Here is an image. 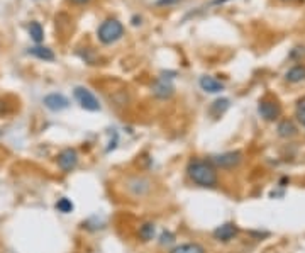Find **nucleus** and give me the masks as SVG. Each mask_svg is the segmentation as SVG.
Listing matches in <instances>:
<instances>
[{
  "mask_svg": "<svg viewBox=\"0 0 305 253\" xmlns=\"http://www.w3.org/2000/svg\"><path fill=\"white\" fill-rule=\"evenodd\" d=\"M187 173L190 180L200 185V187H215L217 182H219L215 168L204 160H192L187 167Z\"/></svg>",
  "mask_w": 305,
  "mask_h": 253,
  "instance_id": "nucleus-1",
  "label": "nucleus"
},
{
  "mask_svg": "<svg viewBox=\"0 0 305 253\" xmlns=\"http://www.w3.org/2000/svg\"><path fill=\"white\" fill-rule=\"evenodd\" d=\"M99 41L103 44H114L124 36V26L117 19H105L97 31Z\"/></svg>",
  "mask_w": 305,
  "mask_h": 253,
  "instance_id": "nucleus-2",
  "label": "nucleus"
},
{
  "mask_svg": "<svg viewBox=\"0 0 305 253\" xmlns=\"http://www.w3.org/2000/svg\"><path fill=\"white\" fill-rule=\"evenodd\" d=\"M242 162V153L241 151H226L220 155H214L209 158V163L214 168H222V170H232L239 167Z\"/></svg>",
  "mask_w": 305,
  "mask_h": 253,
  "instance_id": "nucleus-3",
  "label": "nucleus"
},
{
  "mask_svg": "<svg viewBox=\"0 0 305 253\" xmlns=\"http://www.w3.org/2000/svg\"><path fill=\"white\" fill-rule=\"evenodd\" d=\"M73 95H75V99L80 104L81 109L90 111V112L100 111V102H99V99H97V97L92 94L89 89H85V87H75Z\"/></svg>",
  "mask_w": 305,
  "mask_h": 253,
  "instance_id": "nucleus-4",
  "label": "nucleus"
},
{
  "mask_svg": "<svg viewBox=\"0 0 305 253\" xmlns=\"http://www.w3.org/2000/svg\"><path fill=\"white\" fill-rule=\"evenodd\" d=\"M258 112L265 121H276L282 116V107L276 100H261L258 104Z\"/></svg>",
  "mask_w": 305,
  "mask_h": 253,
  "instance_id": "nucleus-5",
  "label": "nucleus"
},
{
  "mask_svg": "<svg viewBox=\"0 0 305 253\" xmlns=\"http://www.w3.org/2000/svg\"><path fill=\"white\" fill-rule=\"evenodd\" d=\"M126 189L134 197H143V195H146L151 190V182L144 177H131L127 180Z\"/></svg>",
  "mask_w": 305,
  "mask_h": 253,
  "instance_id": "nucleus-6",
  "label": "nucleus"
},
{
  "mask_svg": "<svg viewBox=\"0 0 305 253\" xmlns=\"http://www.w3.org/2000/svg\"><path fill=\"white\" fill-rule=\"evenodd\" d=\"M173 77H164L161 75L159 79L154 82L153 85V94L158 97V99H170L175 92V87L172 84Z\"/></svg>",
  "mask_w": 305,
  "mask_h": 253,
  "instance_id": "nucleus-7",
  "label": "nucleus"
},
{
  "mask_svg": "<svg viewBox=\"0 0 305 253\" xmlns=\"http://www.w3.org/2000/svg\"><path fill=\"white\" fill-rule=\"evenodd\" d=\"M56 162H58V167L63 170V172H71V170L78 165V153L71 148H66L58 155Z\"/></svg>",
  "mask_w": 305,
  "mask_h": 253,
  "instance_id": "nucleus-8",
  "label": "nucleus"
},
{
  "mask_svg": "<svg viewBox=\"0 0 305 253\" xmlns=\"http://www.w3.org/2000/svg\"><path fill=\"white\" fill-rule=\"evenodd\" d=\"M43 104L48 107L49 111L53 112H60V111H65L68 109L70 106V100L66 99V97L63 94H49L46 95L43 99Z\"/></svg>",
  "mask_w": 305,
  "mask_h": 253,
  "instance_id": "nucleus-9",
  "label": "nucleus"
},
{
  "mask_svg": "<svg viewBox=\"0 0 305 253\" xmlns=\"http://www.w3.org/2000/svg\"><path fill=\"white\" fill-rule=\"evenodd\" d=\"M237 233H239V230H237V226L234 223H224L214 230V238L217 241H224V243H227V241L234 240Z\"/></svg>",
  "mask_w": 305,
  "mask_h": 253,
  "instance_id": "nucleus-10",
  "label": "nucleus"
},
{
  "mask_svg": "<svg viewBox=\"0 0 305 253\" xmlns=\"http://www.w3.org/2000/svg\"><path fill=\"white\" fill-rule=\"evenodd\" d=\"M199 84H200V89H202L204 92H207V94H219V92L224 90V84H222L220 80L214 79V77H210V75L200 77Z\"/></svg>",
  "mask_w": 305,
  "mask_h": 253,
  "instance_id": "nucleus-11",
  "label": "nucleus"
},
{
  "mask_svg": "<svg viewBox=\"0 0 305 253\" xmlns=\"http://www.w3.org/2000/svg\"><path fill=\"white\" fill-rule=\"evenodd\" d=\"M285 80L288 84H300L305 80V65H295L285 73Z\"/></svg>",
  "mask_w": 305,
  "mask_h": 253,
  "instance_id": "nucleus-12",
  "label": "nucleus"
},
{
  "mask_svg": "<svg viewBox=\"0 0 305 253\" xmlns=\"http://www.w3.org/2000/svg\"><path fill=\"white\" fill-rule=\"evenodd\" d=\"M27 53L33 55L34 58L43 60V61H53V60H54L53 49L46 48V46H34V48H31V49L27 51Z\"/></svg>",
  "mask_w": 305,
  "mask_h": 253,
  "instance_id": "nucleus-13",
  "label": "nucleus"
},
{
  "mask_svg": "<svg viewBox=\"0 0 305 253\" xmlns=\"http://www.w3.org/2000/svg\"><path fill=\"white\" fill-rule=\"evenodd\" d=\"M278 136L280 138H292L297 134V126L293 124V121L290 119H283L280 124H278Z\"/></svg>",
  "mask_w": 305,
  "mask_h": 253,
  "instance_id": "nucleus-14",
  "label": "nucleus"
},
{
  "mask_svg": "<svg viewBox=\"0 0 305 253\" xmlns=\"http://www.w3.org/2000/svg\"><path fill=\"white\" fill-rule=\"evenodd\" d=\"M170 253H207V250L200 243H182L175 246Z\"/></svg>",
  "mask_w": 305,
  "mask_h": 253,
  "instance_id": "nucleus-15",
  "label": "nucleus"
},
{
  "mask_svg": "<svg viewBox=\"0 0 305 253\" xmlns=\"http://www.w3.org/2000/svg\"><path fill=\"white\" fill-rule=\"evenodd\" d=\"M227 109H229V99H217V100L212 102L210 114L215 116V117H220Z\"/></svg>",
  "mask_w": 305,
  "mask_h": 253,
  "instance_id": "nucleus-16",
  "label": "nucleus"
},
{
  "mask_svg": "<svg viewBox=\"0 0 305 253\" xmlns=\"http://www.w3.org/2000/svg\"><path fill=\"white\" fill-rule=\"evenodd\" d=\"M156 235V226L153 223H143L139 226V238L143 241H151Z\"/></svg>",
  "mask_w": 305,
  "mask_h": 253,
  "instance_id": "nucleus-17",
  "label": "nucleus"
},
{
  "mask_svg": "<svg viewBox=\"0 0 305 253\" xmlns=\"http://www.w3.org/2000/svg\"><path fill=\"white\" fill-rule=\"evenodd\" d=\"M27 31H29V36L33 38L34 43L39 44L41 41L44 39V29H43V26H41L39 22H36V20H33V22L29 24Z\"/></svg>",
  "mask_w": 305,
  "mask_h": 253,
  "instance_id": "nucleus-18",
  "label": "nucleus"
},
{
  "mask_svg": "<svg viewBox=\"0 0 305 253\" xmlns=\"http://www.w3.org/2000/svg\"><path fill=\"white\" fill-rule=\"evenodd\" d=\"M73 203H71L70 199H66V197H63V199H60L58 203H56V209L60 211V213H63V214H68V213H71L73 211Z\"/></svg>",
  "mask_w": 305,
  "mask_h": 253,
  "instance_id": "nucleus-19",
  "label": "nucleus"
},
{
  "mask_svg": "<svg viewBox=\"0 0 305 253\" xmlns=\"http://www.w3.org/2000/svg\"><path fill=\"white\" fill-rule=\"evenodd\" d=\"M295 116H297V119L302 122V126L305 128V97H302V99L297 102Z\"/></svg>",
  "mask_w": 305,
  "mask_h": 253,
  "instance_id": "nucleus-20",
  "label": "nucleus"
},
{
  "mask_svg": "<svg viewBox=\"0 0 305 253\" xmlns=\"http://www.w3.org/2000/svg\"><path fill=\"white\" fill-rule=\"evenodd\" d=\"M175 240V236L170 233V231H164V233L161 235V245L164 243H172V241Z\"/></svg>",
  "mask_w": 305,
  "mask_h": 253,
  "instance_id": "nucleus-21",
  "label": "nucleus"
},
{
  "mask_svg": "<svg viewBox=\"0 0 305 253\" xmlns=\"http://www.w3.org/2000/svg\"><path fill=\"white\" fill-rule=\"evenodd\" d=\"M178 0H158V5H168V4H175Z\"/></svg>",
  "mask_w": 305,
  "mask_h": 253,
  "instance_id": "nucleus-22",
  "label": "nucleus"
},
{
  "mask_svg": "<svg viewBox=\"0 0 305 253\" xmlns=\"http://www.w3.org/2000/svg\"><path fill=\"white\" fill-rule=\"evenodd\" d=\"M7 114V111H5V102H0V117H4Z\"/></svg>",
  "mask_w": 305,
  "mask_h": 253,
  "instance_id": "nucleus-23",
  "label": "nucleus"
},
{
  "mask_svg": "<svg viewBox=\"0 0 305 253\" xmlns=\"http://www.w3.org/2000/svg\"><path fill=\"white\" fill-rule=\"evenodd\" d=\"M73 4H76V5H85V4H89L90 0H71Z\"/></svg>",
  "mask_w": 305,
  "mask_h": 253,
  "instance_id": "nucleus-24",
  "label": "nucleus"
},
{
  "mask_svg": "<svg viewBox=\"0 0 305 253\" xmlns=\"http://www.w3.org/2000/svg\"><path fill=\"white\" fill-rule=\"evenodd\" d=\"M226 2H229V0H212V5H222Z\"/></svg>",
  "mask_w": 305,
  "mask_h": 253,
  "instance_id": "nucleus-25",
  "label": "nucleus"
},
{
  "mask_svg": "<svg viewBox=\"0 0 305 253\" xmlns=\"http://www.w3.org/2000/svg\"><path fill=\"white\" fill-rule=\"evenodd\" d=\"M287 2H293V0H287Z\"/></svg>",
  "mask_w": 305,
  "mask_h": 253,
  "instance_id": "nucleus-26",
  "label": "nucleus"
}]
</instances>
